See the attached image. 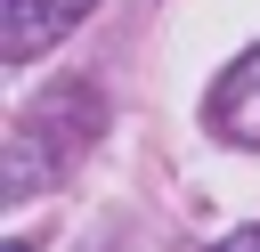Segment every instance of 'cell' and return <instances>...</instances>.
<instances>
[{
  "label": "cell",
  "instance_id": "277c9868",
  "mask_svg": "<svg viewBox=\"0 0 260 252\" xmlns=\"http://www.w3.org/2000/svg\"><path fill=\"white\" fill-rule=\"evenodd\" d=\"M211 252H260V228H244V236H219Z\"/></svg>",
  "mask_w": 260,
  "mask_h": 252
},
{
  "label": "cell",
  "instance_id": "5b68a950",
  "mask_svg": "<svg viewBox=\"0 0 260 252\" xmlns=\"http://www.w3.org/2000/svg\"><path fill=\"white\" fill-rule=\"evenodd\" d=\"M8 252H32V244H8Z\"/></svg>",
  "mask_w": 260,
  "mask_h": 252
},
{
  "label": "cell",
  "instance_id": "6da1fadb",
  "mask_svg": "<svg viewBox=\"0 0 260 252\" xmlns=\"http://www.w3.org/2000/svg\"><path fill=\"white\" fill-rule=\"evenodd\" d=\"M98 122H106V106H98L89 81H65V89H49L41 106H24V122H16V138H8V179H0V195L24 203L32 187H49V179L98 138Z\"/></svg>",
  "mask_w": 260,
  "mask_h": 252
},
{
  "label": "cell",
  "instance_id": "3957f363",
  "mask_svg": "<svg viewBox=\"0 0 260 252\" xmlns=\"http://www.w3.org/2000/svg\"><path fill=\"white\" fill-rule=\"evenodd\" d=\"M203 122H211L219 138H236V146H260V49H244V57L211 81Z\"/></svg>",
  "mask_w": 260,
  "mask_h": 252
},
{
  "label": "cell",
  "instance_id": "7a4b0ae2",
  "mask_svg": "<svg viewBox=\"0 0 260 252\" xmlns=\"http://www.w3.org/2000/svg\"><path fill=\"white\" fill-rule=\"evenodd\" d=\"M98 0H0V57L8 65H32L49 41H65Z\"/></svg>",
  "mask_w": 260,
  "mask_h": 252
}]
</instances>
